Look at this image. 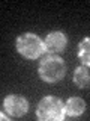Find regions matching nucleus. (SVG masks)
Returning a JSON list of instances; mask_svg holds the SVG:
<instances>
[{
    "label": "nucleus",
    "instance_id": "obj_7",
    "mask_svg": "<svg viewBox=\"0 0 90 121\" xmlns=\"http://www.w3.org/2000/svg\"><path fill=\"white\" fill-rule=\"evenodd\" d=\"M74 82L78 88H87V86H90V70H89V67L81 65V67L75 68Z\"/></svg>",
    "mask_w": 90,
    "mask_h": 121
},
{
    "label": "nucleus",
    "instance_id": "obj_4",
    "mask_svg": "<svg viewBox=\"0 0 90 121\" xmlns=\"http://www.w3.org/2000/svg\"><path fill=\"white\" fill-rule=\"evenodd\" d=\"M3 108L5 111L9 113L11 117H15V118H20V117L26 115L29 111V103L22 95H18V94H11L5 98L3 101Z\"/></svg>",
    "mask_w": 90,
    "mask_h": 121
},
{
    "label": "nucleus",
    "instance_id": "obj_1",
    "mask_svg": "<svg viewBox=\"0 0 90 121\" xmlns=\"http://www.w3.org/2000/svg\"><path fill=\"white\" fill-rule=\"evenodd\" d=\"M38 73H39V77L47 83L59 82L66 74V64L60 56L50 53L39 62Z\"/></svg>",
    "mask_w": 90,
    "mask_h": 121
},
{
    "label": "nucleus",
    "instance_id": "obj_5",
    "mask_svg": "<svg viewBox=\"0 0 90 121\" xmlns=\"http://www.w3.org/2000/svg\"><path fill=\"white\" fill-rule=\"evenodd\" d=\"M44 44H45V50L56 55V53H60L65 50V47L68 44V36L63 32H59V30L50 32L47 35V38H45Z\"/></svg>",
    "mask_w": 90,
    "mask_h": 121
},
{
    "label": "nucleus",
    "instance_id": "obj_8",
    "mask_svg": "<svg viewBox=\"0 0 90 121\" xmlns=\"http://www.w3.org/2000/svg\"><path fill=\"white\" fill-rule=\"evenodd\" d=\"M77 55H78V59L81 60L82 65L90 68V38L89 36L82 38V39L80 41Z\"/></svg>",
    "mask_w": 90,
    "mask_h": 121
},
{
    "label": "nucleus",
    "instance_id": "obj_6",
    "mask_svg": "<svg viewBox=\"0 0 90 121\" xmlns=\"http://www.w3.org/2000/svg\"><path fill=\"white\" fill-rule=\"evenodd\" d=\"M86 111V103L80 97H71L65 103V112L68 117H80Z\"/></svg>",
    "mask_w": 90,
    "mask_h": 121
},
{
    "label": "nucleus",
    "instance_id": "obj_3",
    "mask_svg": "<svg viewBox=\"0 0 90 121\" xmlns=\"http://www.w3.org/2000/svg\"><path fill=\"white\" fill-rule=\"evenodd\" d=\"M17 50L27 59H36L45 52V44L36 33H22L17 38Z\"/></svg>",
    "mask_w": 90,
    "mask_h": 121
},
{
    "label": "nucleus",
    "instance_id": "obj_2",
    "mask_svg": "<svg viewBox=\"0 0 90 121\" xmlns=\"http://www.w3.org/2000/svg\"><path fill=\"white\" fill-rule=\"evenodd\" d=\"M66 115L65 104L62 100L54 95H47L38 103L36 108V117L44 121H60Z\"/></svg>",
    "mask_w": 90,
    "mask_h": 121
}]
</instances>
